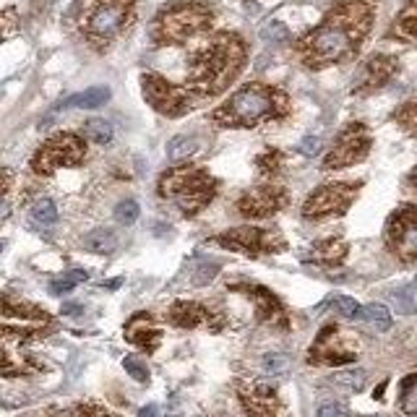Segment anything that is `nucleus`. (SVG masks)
Instances as JSON below:
<instances>
[{"mask_svg":"<svg viewBox=\"0 0 417 417\" xmlns=\"http://www.w3.org/2000/svg\"><path fill=\"white\" fill-rule=\"evenodd\" d=\"M376 16V0H339L326 19L297 42V55L308 68L337 66L355 57Z\"/></svg>","mask_w":417,"mask_h":417,"instance_id":"1","label":"nucleus"},{"mask_svg":"<svg viewBox=\"0 0 417 417\" xmlns=\"http://www.w3.org/2000/svg\"><path fill=\"white\" fill-rule=\"evenodd\" d=\"M245 45L235 32H219L193 53L188 63V86L196 97H216L240 76Z\"/></svg>","mask_w":417,"mask_h":417,"instance_id":"2","label":"nucleus"},{"mask_svg":"<svg viewBox=\"0 0 417 417\" xmlns=\"http://www.w3.org/2000/svg\"><path fill=\"white\" fill-rule=\"evenodd\" d=\"M290 113V97L277 86L248 84L219 104L212 120L222 128H256L269 120H282Z\"/></svg>","mask_w":417,"mask_h":417,"instance_id":"3","label":"nucleus"},{"mask_svg":"<svg viewBox=\"0 0 417 417\" xmlns=\"http://www.w3.org/2000/svg\"><path fill=\"white\" fill-rule=\"evenodd\" d=\"M216 188H219V183L214 175L198 165L172 167L159 178V196L175 203L183 216L201 214L203 209L214 201Z\"/></svg>","mask_w":417,"mask_h":417,"instance_id":"4","label":"nucleus"},{"mask_svg":"<svg viewBox=\"0 0 417 417\" xmlns=\"http://www.w3.org/2000/svg\"><path fill=\"white\" fill-rule=\"evenodd\" d=\"M214 11L201 0H178L154 16L151 39L154 45H185L188 39L209 32Z\"/></svg>","mask_w":417,"mask_h":417,"instance_id":"5","label":"nucleus"},{"mask_svg":"<svg viewBox=\"0 0 417 417\" xmlns=\"http://www.w3.org/2000/svg\"><path fill=\"white\" fill-rule=\"evenodd\" d=\"M136 0H86L81 11V32L91 45H107L131 21Z\"/></svg>","mask_w":417,"mask_h":417,"instance_id":"6","label":"nucleus"},{"mask_svg":"<svg viewBox=\"0 0 417 417\" xmlns=\"http://www.w3.org/2000/svg\"><path fill=\"white\" fill-rule=\"evenodd\" d=\"M84 157H86V147L79 136L57 133L37 149V154L32 157V169L34 175H53L60 167H73L84 162Z\"/></svg>","mask_w":417,"mask_h":417,"instance_id":"7","label":"nucleus"},{"mask_svg":"<svg viewBox=\"0 0 417 417\" xmlns=\"http://www.w3.org/2000/svg\"><path fill=\"white\" fill-rule=\"evenodd\" d=\"M141 91H144V100L159 115H167V118L185 115L193 107V97H196L191 86H178V84L162 79L157 73H147L141 79Z\"/></svg>","mask_w":417,"mask_h":417,"instance_id":"8","label":"nucleus"},{"mask_svg":"<svg viewBox=\"0 0 417 417\" xmlns=\"http://www.w3.org/2000/svg\"><path fill=\"white\" fill-rule=\"evenodd\" d=\"M222 248L237 250L245 256H261V253H282L287 248V240L279 230L269 227H235L214 237Z\"/></svg>","mask_w":417,"mask_h":417,"instance_id":"9","label":"nucleus"},{"mask_svg":"<svg viewBox=\"0 0 417 417\" xmlns=\"http://www.w3.org/2000/svg\"><path fill=\"white\" fill-rule=\"evenodd\" d=\"M360 183H326L308 196L303 203L305 219H326V216H342L358 198Z\"/></svg>","mask_w":417,"mask_h":417,"instance_id":"10","label":"nucleus"},{"mask_svg":"<svg viewBox=\"0 0 417 417\" xmlns=\"http://www.w3.org/2000/svg\"><path fill=\"white\" fill-rule=\"evenodd\" d=\"M386 245L402 261H417V206L402 203L386 222Z\"/></svg>","mask_w":417,"mask_h":417,"instance_id":"11","label":"nucleus"},{"mask_svg":"<svg viewBox=\"0 0 417 417\" xmlns=\"http://www.w3.org/2000/svg\"><path fill=\"white\" fill-rule=\"evenodd\" d=\"M373 144L371 131L362 123H350L342 133L337 136L334 147L324 159V169H344L350 165H358L368 157Z\"/></svg>","mask_w":417,"mask_h":417,"instance_id":"12","label":"nucleus"},{"mask_svg":"<svg viewBox=\"0 0 417 417\" xmlns=\"http://www.w3.org/2000/svg\"><path fill=\"white\" fill-rule=\"evenodd\" d=\"M355 358H358V350L347 344L342 328L334 324L321 328L313 347L308 350V362L313 365H344V362H355Z\"/></svg>","mask_w":417,"mask_h":417,"instance_id":"13","label":"nucleus"},{"mask_svg":"<svg viewBox=\"0 0 417 417\" xmlns=\"http://www.w3.org/2000/svg\"><path fill=\"white\" fill-rule=\"evenodd\" d=\"M287 206V193L279 185H256L237 198V212L245 219H266Z\"/></svg>","mask_w":417,"mask_h":417,"instance_id":"14","label":"nucleus"},{"mask_svg":"<svg viewBox=\"0 0 417 417\" xmlns=\"http://www.w3.org/2000/svg\"><path fill=\"white\" fill-rule=\"evenodd\" d=\"M396 57L391 55H373L368 57L360 66L358 76L352 79V91L355 94H365V91H373L378 86H384L386 81L391 79L396 73Z\"/></svg>","mask_w":417,"mask_h":417,"instance_id":"15","label":"nucleus"},{"mask_svg":"<svg viewBox=\"0 0 417 417\" xmlns=\"http://www.w3.org/2000/svg\"><path fill=\"white\" fill-rule=\"evenodd\" d=\"M125 339H128L131 344H136V347H141V350L154 352L159 347L162 331L154 326L151 316H147V313H136V316L125 324Z\"/></svg>","mask_w":417,"mask_h":417,"instance_id":"16","label":"nucleus"},{"mask_svg":"<svg viewBox=\"0 0 417 417\" xmlns=\"http://www.w3.org/2000/svg\"><path fill=\"white\" fill-rule=\"evenodd\" d=\"M240 399L248 412H256V415H271L279 409V396H277V389L269 384H250L248 389L240 391Z\"/></svg>","mask_w":417,"mask_h":417,"instance_id":"17","label":"nucleus"},{"mask_svg":"<svg viewBox=\"0 0 417 417\" xmlns=\"http://www.w3.org/2000/svg\"><path fill=\"white\" fill-rule=\"evenodd\" d=\"M169 321L180 328H198V326H209L212 324V311L203 308L201 303H188V300H180L169 308Z\"/></svg>","mask_w":417,"mask_h":417,"instance_id":"18","label":"nucleus"},{"mask_svg":"<svg viewBox=\"0 0 417 417\" xmlns=\"http://www.w3.org/2000/svg\"><path fill=\"white\" fill-rule=\"evenodd\" d=\"M347 256V243L342 237H331V240H324L311 248V256L308 259L316 261V263H324V266H334V263H342Z\"/></svg>","mask_w":417,"mask_h":417,"instance_id":"19","label":"nucleus"},{"mask_svg":"<svg viewBox=\"0 0 417 417\" xmlns=\"http://www.w3.org/2000/svg\"><path fill=\"white\" fill-rule=\"evenodd\" d=\"M248 295L256 300V308H259V318L263 321H284V311L279 300L269 293V290H261V287H248Z\"/></svg>","mask_w":417,"mask_h":417,"instance_id":"20","label":"nucleus"},{"mask_svg":"<svg viewBox=\"0 0 417 417\" xmlns=\"http://www.w3.org/2000/svg\"><path fill=\"white\" fill-rule=\"evenodd\" d=\"M55 222H57L55 203L50 201V198H37L32 203V209H29V225L42 232V230H50Z\"/></svg>","mask_w":417,"mask_h":417,"instance_id":"21","label":"nucleus"},{"mask_svg":"<svg viewBox=\"0 0 417 417\" xmlns=\"http://www.w3.org/2000/svg\"><path fill=\"white\" fill-rule=\"evenodd\" d=\"M110 100V89L107 86H91V89L81 91V94H73L63 102V107H79V110H94V107H102L104 102Z\"/></svg>","mask_w":417,"mask_h":417,"instance_id":"22","label":"nucleus"},{"mask_svg":"<svg viewBox=\"0 0 417 417\" xmlns=\"http://www.w3.org/2000/svg\"><path fill=\"white\" fill-rule=\"evenodd\" d=\"M84 248L89 253H100V256H107L118 248V237H115L113 230H91L89 235H84Z\"/></svg>","mask_w":417,"mask_h":417,"instance_id":"23","label":"nucleus"},{"mask_svg":"<svg viewBox=\"0 0 417 417\" xmlns=\"http://www.w3.org/2000/svg\"><path fill=\"white\" fill-rule=\"evenodd\" d=\"M394 34L402 39H409L417 47V0L409 3L405 11L399 13V19L394 24Z\"/></svg>","mask_w":417,"mask_h":417,"instance_id":"24","label":"nucleus"},{"mask_svg":"<svg viewBox=\"0 0 417 417\" xmlns=\"http://www.w3.org/2000/svg\"><path fill=\"white\" fill-rule=\"evenodd\" d=\"M399 407L407 415H417V373L407 376L402 381V391H399Z\"/></svg>","mask_w":417,"mask_h":417,"instance_id":"25","label":"nucleus"},{"mask_svg":"<svg viewBox=\"0 0 417 417\" xmlns=\"http://www.w3.org/2000/svg\"><path fill=\"white\" fill-rule=\"evenodd\" d=\"M84 133H86V138H89L91 144L104 147V144L113 141V125L107 123V120H102V118H94V120H89V123L84 125Z\"/></svg>","mask_w":417,"mask_h":417,"instance_id":"26","label":"nucleus"},{"mask_svg":"<svg viewBox=\"0 0 417 417\" xmlns=\"http://www.w3.org/2000/svg\"><path fill=\"white\" fill-rule=\"evenodd\" d=\"M360 316L365 318V321H371L373 326L378 328V331H386V328L391 326V313H389V308L381 303H371L365 305L360 311Z\"/></svg>","mask_w":417,"mask_h":417,"instance_id":"27","label":"nucleus"},{"mask_svg":"<svg viewBox=\"0 0 417 417\" xmlns=\"http://www.w3.org/2000/svg\"><path fill=\"white\" fill-rule=\"evenodd\" d=\"M193 151H196V138L193 136H175V138H169L167 157L172 162H180V159L191 157Z\"/></svg>","mask_w":417,"mask_h":417,"instance_id":"28","label":"nucleus"},{"mask_svg":"<svg viewBox=\"0 0 417 417\" xmlns=\"http://www.w3.org/2000/svg\"><path fill=\"white\" fill-rule=\"evenodd\" d=\"M331 384L342 386L347 391H360L365 386V371L362 368H355V371H339L331 376Z\"/></svg>","mask_w":417,"mask_h":417,"instance_id":"29","label":"nucleus"},{"mask_svg":"<svg viewBox=\"0 0 417 417\" xmlns=\"http://www.w3.org/2000/svg\"><path fill=\"white\" fill-rule=\"evenodd\" d=\"M86 279H89V274H86V271L73 269V271H68L66 277H60V279H55V282H50V293L63 295V293H68V290H73L76 284L86 282Z\"/></svg>","mask_w":417,"mask_h":417,"instance_id":"30","label":"nucleus"},{"mask_svg":"<svg viewBox=\"0 0 417 417\" xmlns=\"http://www.w3.org/2000/svg\"><path fill=\"white\" fill-rule=\"evenodd\" d=\"M394 120L405 128L407 133H417V102H405L394 113Z\"/></svg>","mask_w":417,"mask_h":417,"instance_id":"31","label":"nucleus"},{"mask_svg":"<svg viewBox=\"0 0 417 417\" xmlns=\"http://www.w3.org/2000/svg\"><path fill=\"white\" fill-rule=\"evenodd\" d=\"M328 305H331V311L334 313H339V316H347V318H358L360 316V305L355 303L352 297H347V295H337V297H331L328 300Z\"/></svg>","mask_w":417,"mask_h":417,"instance_id":"32","label":"nucleus"},{"mask_svg":"<svg viewBox=\"0 0 417 417\" xmlns=\"http://www.w3.org/2000/svg\"><path fill=\"white\" fill-rule=\"evenodd\" d=\"M141 214V209H138V203L133 198H125L115 206V219H118V225H133L136 219Z\"/></svg>","mask_w":417,"mask_h":417,"instance_id":"33","label":"nucleus"},{"mask_svg":"<svg viewBox=\"0 0 417 417\" xmlns=\"http://www.w3.org/2000/svg\"><path fill=\"white\" fill-rule=\"evenodd\" d=\"M261 39L263 42H287L290 39V29L284 21H269L261 26Z\"/></svg>","mask_w":417,"mask_h":417,"instance_id":"34","label":"nucleus"},{"mask_svg":"<svg viewBox=\"0 0 417 417\" xmlns=\"http://www.w3.org/2000/svg\"><path fill=\"white\" fill-rule=\"evenodd\" d=\"M282 162H284V157L277 151V149H266V151H263V154L256 159V165L261 167V172H263V175H274V172H279Z\"/></svg>","mask_w":417,"mask_h":417,"instance_id":"35","label":"nucleus"},{"mask_svg":"<svg viewBox=\"0 0 417 417\" xmlns=\"http://www.w3.org/2000/svg\"><path fill=\"white\" fill-rule=\"evenodd\" d=\"M123 368H125V373L133 378V381H138V384H147L149 381V368H147V362L141 360V358H125L123 360Z\"/></svg>","mask_w":417,"mask_h":417,"instance_id":"36","label":"nucleus"},{"mask_svg":"<svg viewBox=\"0 0 417 417\" xmlns=\"http://www.w3.org/2000/svg\"><path fill=\"white\" fill-rule=\"evenodd\" d=\"M287 358L284 355H266L263 358V371L266 373H271V376H279V373H284L287 371Z\"/></svg>","mask_w":417,"mask_h":417,"instance_id":"37","label":"nucleus"},{"mask_svg":"<svg viewBox=\"0 0 417 417\" xmlns=\"http://www.w3.org/2000/svg\"><path fill=\"white\" fill-rule=\"evenodd\" d=\"M391 297H394L399 313H415V300L407 297V290H396V293H391Z\"/></svg>","mask_w":417,"mask_h":417,"instance_id":"38","label":"nucleus"},{"mask_svg":"<svg viewBox=\"0 0 417 417\" xmlns=\"http://www.w3.org/2000/svg\"><path fill=\"white\" fill-rule=\"evenodd\" d=\"M318 151H321V138H316V136H305L303 141H300V154H305V157H316Z\"/></svg>","mask_w":417,"mask_h":417,"instance_id":"39","label":"nucleus"},{"mask_svg":"<svg viewBox=\"0 0 417 417\" xmlns=\"http://www.w3.org/2000/svg\"><path fill=\"white\" fill-rule=\"evenodd\" d=\"M318 415L321 417H331V415H347V407L337 405V402H326V405L318 407Z\"/></svg>","mask_w":417,"mask_h":417,"instance_id":"40","label":"nucleus"},{"mask_svg":"<svg viewBox=\"0 0 417 417\" xmlns=\"http://www.w3.org/2000/svg\"><path fill=\"white\" fill-rule=\"evenodd\" d=\"M79 311H81V308L76 303H66V305H63V313H66V316H76Z\"/></svg>","mask_w":417,"mask_h":417,"instance_id":"41","label":"nucleus"},{"mask_svg":"<svg viewBox=\"0 0 417 417\" xmlns=\"http://www.w3.org/2000/svg\"><path fill=\"white\" fill-rule=\"evenodd\" d=\"M407 185H409V188H412V191L417 193V167L412 169V172H409V175H407Z\"/></svg>","mask_w":417,"mask_h":417,"instance_id":"42","label":"nucleus"}]
</instances>
